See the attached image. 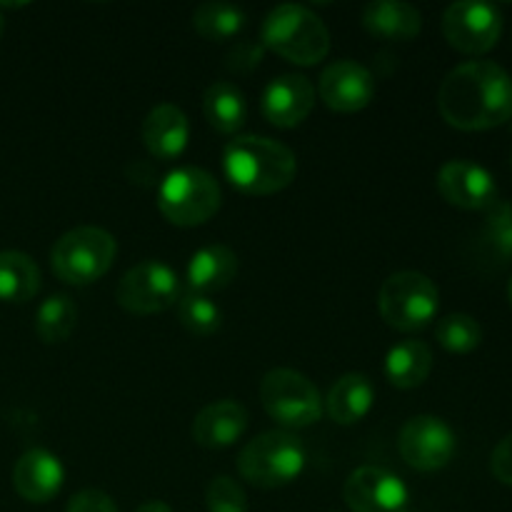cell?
Returning a JSON list of instances; mask_svg holds the SVG:
<instances>
[{
    "label": "cell",
    "mask_w": 512,
    "mask_h": 512,
    "mask_svg": "<svg viewBox=\"0 0 512 512\" xmlns=\"http://www.w3.org/2000/svg\"><path fill=\"white\" fill-rule=\"evenodd\" d=\"M438 110L450 128L465 133L493 130L512 120V78L490 60H470L445 75Z\"/></svg>",
    "instance_id": "cell-1"
},
{
    "label": "cell",
    "mask_w": 512,
    "mask_h": 512,
    "mask_svg": "<svg viewBox=\"0 0 512 512\" xmlns=\"http://www.w3.org/2000/svg\"><path fill=\"white\" fill-rule=\"evenodd\" d=\"M223 168L230 183L245 195H275L298 175V158L288 145L263 135L235 138L223 150Z\"/></svg>",
    "instance_id": "cell-2"
},
{
    "label": "cell",
    "mask_w": 512,
    "mask_h": 512,
    "mask_svg": "<svg viewBox=\"0 0 512 512\" xmlns=\"http://www.w3.org/2000/svg\"><path fill=\"white\" fill-rule=\"evenodd\" d=\"M263 45L295 65H318L330 50V33L323 20L303 5H278L263 23Z\"/></svg>",
    "instance_id": "cell-3"
},
{
    "label": "cell",
    "mask_w": 512,
    "mask_h": 512,
    "mask_svg": "<svg viewBox=\"0 0 512 512\" xmlns=\"http://www.w3.org/2000/svg\"><path fill=\"white\" fill-rule=\"evenodd\" d=\"M308 453L303 440L288 430H270L250 440L238 458V473L263 490L285 488L303 475Z\"/></svg>",
    "instance_id": "cell-4"
},
{
    "label": "cell",
    "mask_w": 512,
    "mask_h": 512,
    "mask_svg": "<svg viewBox=\"0 0 512 512\" xmlns=\"http://www.w3.org/2000/svg\"><path fill=\"white\" fill-rule=\"evenodd\" d=\"M223 203L220 185L208 170L193 168H175L173 173L165 175L158 190V208L178 228H195L213 218Z\"/></svg>",
    "instance_id": "cell-5"
},
{
    "label": "cell",
    "mask_w": 512,
    "mask_h": 512,
    "mask_svg": "<svg viewBox=\"0 0 512 512\" xmlns=\"http://www.w3.org/2000/svg\"><path fill=\"white\" fill-rule=\"evenodd\" d=\"M115 253H118V243L108 230L83 225L55 240L50 250V265L63 283L90 285L108 273Z\"/></svg>",
    "instance_id": "cell-6"
},
{
    "label": "cell",
    "mask_w": 512,
    "mask_h": 512,
    "mask_svg": "<svg viewBox=\"0 0 512 512\" xmlns=\"http://www.w3.org/2000/svg\"><path fill=\"white\" fill-rule=\"evenodd\" d=\"M378 308L385 323L400 333L423 330L440 310L438 285L418 270H400L380 285Z\"/></svg>",
    "instance_id": "cell-7"
},
{
    "label": "cell",
    "mask_w": 512,
    "mask_h": 512,
    "mask_svg": "<svg viewBox=\"0 0 512 512\" xmlns=\"http://www.w3.org/2000/svg\"><path fill=\"white\" fill-rule=\"evenodd\" d=\"M260 403L283 430L310 428L323 418V398L303 373L275 368L260 380Z\"/></svg>",
    "instance_id": "cell-8"
},
{
    "label": "cell",
    "mask_w": 512,
    "mask_h": 512,
    "mask_svg": "<svg viewBox=\"0 0 512 512\" xmlns=\"http://www.w3.org/2000/svg\"><path fill=\"white\" fill-rule=\"evenodd\" d=\"M180 278L170 265L145 260L120 278L115 300L133 315H158L180 300Z\"/></svg>",
    "instance_id": "cell-9"
},
{
    "label": "cell",
    "mask_w": 512,
    "mask_h": 512,
    "mask_svg": "<svg viewBox=\"0 0 512 512\" xmlns=\"http://www.w3.org/2000/svg\"><path fill=\"white\" fill-rule=\"evenodd\" d=\"M503 15L495 5L460 0L443 13V35L450 48L463 55H485L498 45Z\"/></svg>",
    "instance_id": "cell-10"
},
{
    "label": "cell",
    "mask_w": 512,
    "mask_h": 512,
    "mask_svg": "<svg viewBox=\"0 0 512 512\" xmlns=\"http://www.w3.org/2000/svg\"><path fill=\"white\" fill-rule=\"evenodd\" d=\"M405 463L420 473H438L448 468L458 450L453 428L438 415H415L403 425L398 438Z\"/></svg>",
    "instance_id": "cell-11"
},
{
    "label": "cell",
    "mask_w": 512,
    "mask_h": 512,
    "mask_svg": "<svg viewBox=\"0 0 512 512\" xmlns=\"http://www.w3.org/2000/svg\"><path fill=\"white\" fill-rule=\"evenodd\" d=\"M343 498L353 512H408L410 490L400 475L378 465H363L345 480Z\"/></svg>",
    "instance_id": "cell-12"
},
{
    "label": "cell",
    "mask_w": 512,
    "mask_h": 512,
    "mask_svg": "<svg viewBox=\"0 0 512 512\" xmlns=\"http://www.w3.org/2000/svg\"><path fill=\"white\" fill-rule=\"evenodd\" d=\"M318 95L335 113H360L373 103L375 78L355 60H338L320 75Z\"/></svg>",
    "instance_id": "cell-13"
},
{
    "label": "cell",
    "mask_w": 512,
    "mask_h": 512,
    "mask_svg": "<svg viewBox=\"0 0 512 512\" xmlns=\"http://www.w3.org/2000/svg\"><path fill=\"white\" fill-rule=\"evenodd\" d=\"M438 193L460 210H488L498 200V183L483 165L450 160L438 173Z\"/></svg>",
    "instance_id": "cell-14"
},
{
    "label": "cell",
    "mask_w": 512,
    "mask_h": 512,
    "mask_svg": "<svg viewBox=\"0 0 512 512\" xmlns=\"http://www.w3.org/2000/svg\"><path fill=\"white\" fill-rule=\"evenodd\" d=\"M265 120L275 128H298L315 108V88L305 75H280L265 88L260 100Z\"/></svg>",
    "instance_id": "cell-15"
},
{
    "label": "cell",
    "mask_w": 512,
    "mask_h": 512,
    "mask_svg": "<svg viewBox=\"0 0 512 512\" xmlns=\"http://www.w3.org/2000/svg\"><path fill=\"white\" fill-rule=\"evenodd\" d=\"M65 483V468L50 450L33 448L15 460L13 488L23 500L35 505L50 503Z\"/></svg>",
    "instance_id": "cell-16"
},
{
    "label": "cell",
    "mask_w": 512,
    "mask_h": 512,
    "mask_svg": "<svg viewBox=\"0 0 512 512\" xmlns=\"http://www.w3.org/2000/svg\"><path fill=\"white\" fill-rule=\"evenodd\" d=\"M248 430V410L238 400H218L195 415L193 440L205 450H223L238 443Z\"/></svg>",
    "instance_id": "cell-17"
},
{
    "label": "cell",
    "mask_w": 512,
    "mask_h": 512,
    "mask_svg": "<svg viewBox=\"0 0 512 512\" xmlns=\"http://www.w3.org/2000/svg\"><path fill=\"white\" fill-rule=\"evenodd\" d=\"M143 145L155 160H175L185 153L190 125L183 110L173 103L155 105L143 120Z\"/></svg>",
    "instance_id": "cell-18"
},
{
    "label": "cell",
    "mask_w": 512,
    "mask_h": 512,
    "mask_svg": "<svg viewBox=\"0 0 512 512\" xmlns=\"http://www.w3.org/2000/svg\"><path fill=\"white\" fill-rule=\"evenodd\" d=\"M238 275V255L228 248V245H205V248L195 250L193 258L188 263V280L190 293L198 295H213L228 288Z\"/></svg>",
    "instance_id": "cell-19"
},
{
    "label": "cell",
    "mask_w": 512,
    "mask_h": 512,
    "mask_svg": "<svg viewBox=\"0 0 512 512\" xmlns=\"http://www.w3.org/2000/svg\"><path fill=\"white\" fill-rule=\"evenodd\" d=\"M363 25L373 38L403 43V40L418 38L423 30V15L415 5L403 3V0H378V3L365 5Z\"/></svg>",
    "instance_id": "cell-20"
},
{
    "label": "cell",
    "mask_w": 512,
    "mask_h": 512,
    "mask_svg": "<svg viewBox=\"0 0 512 512\" xmlns=\"http://www.w3.org/2000/svg\"><path fill=\"white\" fill-rule=\"evenodd\" d=\"M375 405V388L363 373H348L335 380L325 398V413L338 425H355L368 418Z\"/></svg>",
    "instance_id": "cell-21"
},
{
    "label": "cell",
    "mask_w": 512,
    "mask_h": 512,
    "mask_svg": "<svg viewBox=\"0 0 512 512\" xmlns=\"http://www.w3.org/2000/svg\"><path fill=\"white\" fill-rule=\"evenodd\" d=\"M433 370V353L420 340H403L385 355V378L398 390L420 388Z\"/></svg>",
    "instance_id": "cell-22"
},
{
    "label": "cell",
    "mask_w": 512,
    "mask_h": 512,
    "mask_svg": "<svg viewBox=\"0 0 512 512\" xmlns=\"http://www.w3.org/2000/svg\"><path fill=\"white\" fill-rule=\"evenodd\" d=\"M203 113L210 128L223 135H233L248 120V100L238 85L220 80L203 93Z\"/></svg>",
    "instance_id": "cell-23"
},
{
    "label": "cell",
    "mask_w": 512,
    "mask_h": 512,
    "mask_svg": "<svg viewBox=\"0 0 512 512\" xmlns=\"http://www.w3.org/2000/svg\"><path fill=\"white\" fill-rule=\"evenodd\" d=\"M40 290V268L30 255L20 250L0 253V300L23 305L33 300Z\"/></svg>",
    "instance_id": "cell-24"
},
{
    "label": "cell",
    "mask_w": 512,
    "mask_h": 512,
    "mask_svg": "<svg viewBox=\"0 0 512 512\" xmlns=\"http://www.w3.org/2000/svg\"><path fill=\"white\" fill-rule=\"evenodd\" d=\"M193 28L210 43H225L245 28V13L228 3H203L195 8Z\"/></svg>",
    "instance_id": "cell-25"
},
{
    "label": "cell",
    "mask_w": 512,
    "mask_h": 512,
    "mask_svg": "<svg viewBox=\"0 0 512 512\" xmlns=\"http://www.w3.org/2000/svg\"><path fill=\"white\" fill-rule=\"evenodd\" d=\"M78 325V305L68 295H50L35 313V333L43 343H63Z\"/></svg>",
    "instance_id": "cell-26"
},
{
    "label": "cell",
    "mask_w": 512,
    "mask_h": 512,
    "mask_svg": "<svg viewBox=\"0 0 512 512\" xmlns=\"http://www.w3.org/2000/svg\"><path fill=\"white\" fill-rule=\"evenodd\" d=\"M435 340L453 355L473 353L483 343V325L468 313L445 315L435 328Z\"/></svg>",
    "instance_id": "cell-27"
},
{
    "label": "cell",
    "mask_w": 512,
    "mask_h": 512,
    "mask_svg": "<svg viewBox=\"0 0 512 512\" xmlns=\"http://www.w3.org/2000/svg\"><path fill=\"white\" fill-rule=\"evenodd\" d=\"M178 318L180 325L198 338H208L223 328V313L208 295L185 293L178 300Z\"/></svg>",
    "instance_id": "cell-28"
},
{
    "label": "cell",
    "mask_w": 512,
    "mask_h": 512,
    "mask_svg": "<svg viewBox=\"0 0 512 512\" xmlns=\"http://www.w3.org/2000/svg\"><path fill=\"white\" fill-rule=\"evenodd\" d=\"M483 228V240L500 260H512V205L508 200H495L488 210Z\"/></svg>",
    "instance_id": "cell-29"
},
{
    "label": "cell",
    "mask_w": 512,
    "mask_h": 512,
    "mask_svg": "<svg viewBox=\"0 0 512 512\" xmlns=\"http://www.w3.org/2000/svg\"><path fill=\"white\" fill-rule=\"evenodd\" d=\"M205 505H208V512H248V498L243 488L228 475L210 480L205 490Z\"/></svg>",
    "instance_id": "cell-30"
},
{
    "label": "cell",
    "mask_w": 512,
    "mask_h": 512,
    "mask_svg": "<svg viewBox=\"0 0 512 512\" xmlns=\"http://www.w3.org/2000/svg\"><path fill=\"white\" fill-rule=\"evenodd\" d=\"M65 512H118V508L103 490H80L70 498Z\"/></svg>",
    "instance_id": "cell-31"
},
{
    "label": "cell",
    "mask_w": 512,
    "mask_h": 512,
    "mask_svg": "<svg viewBox=\"0 0 512 512\" xmlns=\"http://www.w3.org/2000/svg\"><path fill=\"white\" fill-rule=\"evenodd\" d=\"M490 470L500 483L512 488V433L495 445L493 455H490Z\"/></svg>",
    "instance_id": "cell-32"
},
{
    "label": "cell",
    "mask_w": 512,
    "mask_h": 512,
    "mask_svg": "<svg viewBox=\"0 0 512 512\" xmlns=\"http://www.w3.org/2000/svg\"><path fill=\"white\" fill-rule=\"evenodd\" d=\"M135 512H173L168 503H163V500H148V503L140 505Z\"/></svg>",
    "instance_id": "cell-33"
},
{
    "label": "cell",
    "mask_w": 512,
    "mask_h": 512,
    "mask_svg": "<svg viewBox=\"0 0 512 512\" xmlns=\"http://www.w3.org/2000/svg\"><path fill=\"white\" fill-rule=\"evenodd\" d=\"M508 295H510V305H512V280H510V288H508Z\"/></svg>",
    "instance_id": "cell-34"
},
{
    "label": "cell",
    "mask_w": 512,
    "mask_h": 512,
    "mask_svg": "<svg viewBox=\"0 0 512 512\" xmlns=\"http://www.w3.org/2000/svg\"><path fill=\"white\" fill-rule=\"evenodd\" d=\"M0 33H3V15H0Z\"/></svg>",
    "instance_id": "cell-35"
}]
</instances>
